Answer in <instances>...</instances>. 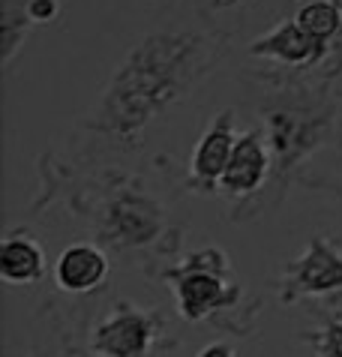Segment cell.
<instances>
[{"label":"cell","instance_id":"7","mask_svg":"<svg viewBox=\"0 0 342 357\" xmlns=\"http://www.w3.org/2000/svg\"><path fill=\"white\" fill-rule=\"evenodd\" d=\"M270 162H274V153H270L261 132L237 135V144L231 151V160L225 165L223 181H219V190L228 195H253L255 190L265 186L270 174Z\"/></svg>","mask_w":342,"mask_h":357},{"label":"cell","instance_id":"4","mask_svg":"<svg viewBox=\"0 0 342 357\" xmlns=\"http://www.w3.org/2000/svg\"><path fill=\"white\" fill-rule=\"evenodd\" d=\"M163 315L154 310L117 301L112 312L90 333V354L94 357H147L163 333Z\"/></svg>","mask_w":342,"mask_h":357},{"label":"cell","instance_id":"9","mask_svg":"<svg viewBox=\"0 0 342 357\" xmlns=\"http://www.w3.org/2000/svg\"><path fill=\"white\" fill-rule=\"evenodd\" d=\"M249 52L255 57L279 61L285 66H313L321 61V54H325V43L309 36L295 18H285V22H279L270 33L258 36L255 43L249 45Z\"/></svg>","mask_w":342,"mask_h":357},{"label":"cell","instance_id":"11","mask_svg":"<svg viewBox=\"0 0 342 357\" xmlns=\"http://www.w3.org/2000/svg\"><path fill=\"white\" fill-rule=\"evenodd\" d=\"M295 22L304 27L309 36H315L318 43H330L342 31V3L339 0H306L297 9Z\"/></svg>","mask_w":342,"mask_h":357},{"label":"cell","instance_id":"2","mask_svg":"<svg viewBox=\"0 0 342 357\" xmlns=\"http://www.w3.org/2000/svg\"><path fill=\"white\" fill-rule=\"evenodd\" d=\"M225 261L228 259L219 250H205L165 273L174 282L171 289H174V303L184 321H201L235 303L237 289L225 282Z\"/></svg>","mask_w":342,"mask_h":357},{"label":"cell","instance_id":"3","mask_svg":"<svg viewBox=\"0 0 342 357\" xmlns=\"http://www.w3.org/2000/svg\"><path fill=\"white\" fill-rule=\"evenodd\" d=\"M306 297L330 306L342 303V252L321 234L309 237L306 250L285 267L279 280V301L285 306Z\"/></svg>","mask_w":342,"mask_h":357},{"label":"cell","instance_id":"10","mask_svg":"<svg viewBox=\"0 0 342 357\" xmlns=\"http://www.w3.org/2000/svg\"><path fill=\"white\" fill-rule=\"evenodd\" d=\"M45 273V252L34 237L6 234L0 243V280L6 285H30Z\"/></svg>","mask_w":342,"mask_h":357},{"label":"cell","instance_id":"13","mask_svg":"<svg viewBox=\"0 0 342 357\" xmlns=\"http://www.w3.org/2000/svg\"><path fill=\"white\" fill-rule=\"evenodd\" d=\"M57 13H60V0H30V6H27V18L39 24L52 22Z\"/></svg>","mask_w":342,"mask_h":357},{"label":"cell","instance_id":"14","mask_svg":"<svg viewBox=\"0 0 342 357\" xmlns=\"http://www.w3.org/2000/svg\"><path fill=\"white\" fill-rule=\"evenodd\" d=\"M198 357H235V349L225 345V342H210L198 351Z\"/></svg>","mask_w":342,"mask_h":357},{"label":"cell","instance_id":"1","mask_svg":"<svg viewBox=\"0 0 342 357\" xmlns=\"http://www.w3.org/2000/svg\"><path fill=\"white\" fill-rule=\"evenodd\" d=\"M216 48L193 31H159L129 48L90 114V126L114 144L135 147L150 123L165 117L214 73Z\"/></svg>","mask_w":342,"mask_h":357},{"label":"cell","instance_id":"12","mask_svg":"<svg viewBox=\"0 0 342 357\" xmlns=\"http://www.w3.org/2000/svg\"><path fill=\"white\" fill-rule=\"evenodd\" d=\"M304 342L315 357H342V315H325L321 327L304 333Z\"/></svg>","mask_w":342,"mask_h":357},{"label":"cell","instance_id":"16","mask_svg":"<svg viewBox=\"0 0 342 357\" xmlns=\"http://www.w3.org/2000/svg\"><path fill=\"white\" fill-rule=\"evenodd\" d=\"M54 357H84V354H78V351H69V349H66V351H60V354H54Z\"/></svg>","mask_w":342,"mask_h":357},{"label":"cell","instance_id":"6","mask_svg":"<svg viewBox=\"0 0 342 357\" xmlns=\"http://www.w3.org/2000/svg\"><path fill=\"white\" fill-rule=\"evenodd\" d=\"M237 144V132H235V112H219L214 117V123L207 126V132L198 138L193 160H189V172H193V181L201 183L205 190H214L219 186L225 174V165L231 160V151Z\"/></svg>","mask_w":342,"mask_h":357},{"label":"cell","instance_id":"17","mask_svg":"<svg viewBox=\"0 0 342 357\" xmlns=\"http://www.w3.org/2000/svg\"><path fill=\"white\" fill-rule=\"evenodd\" d=\"M339 195H342V192H339Z\"/></svg>","mask_w":342,"mask_h":357},{"label":"cell","instance_id":"15","mask_svg":"<svg viewBox=\"0 0 342 357\" xmlns=\"http://www.w3.org/2000/svg\"><path fill=\"white\" fill-rule=\"evenodd\" d=\"M216 6H237V3H244V0H214Z\"/></svg>","mask_w":342,"mask_h":357},{"label":"cell","instance_id":"8","mask_svg":"<svg viewBox=\"0 0 342 357\" xmlns=\"http://www.w3.org/2000/svg\"><path fill=\"white\" fill-rule=\"evenodd\" d=\"M108 255L96 243H69L54 261V285L64 294H90L105 282Z\"/></svg>","mask_w":342,"mask_h":357},{"label":"cell","instance_id":"5","mask_svg":"<svg viewBox=\"0 0 342 357\" xmlns=\"http://www.w3.org/2000/svg\"><path fill=\"white\" fill-rule=\"evenodd\" d=\"M159 234V211L150 198L138 192H124L108 204L105 237L120 250H138L147 246Z\"/></svg>","mask_w":342,"mask_h":357}]
</instances>
